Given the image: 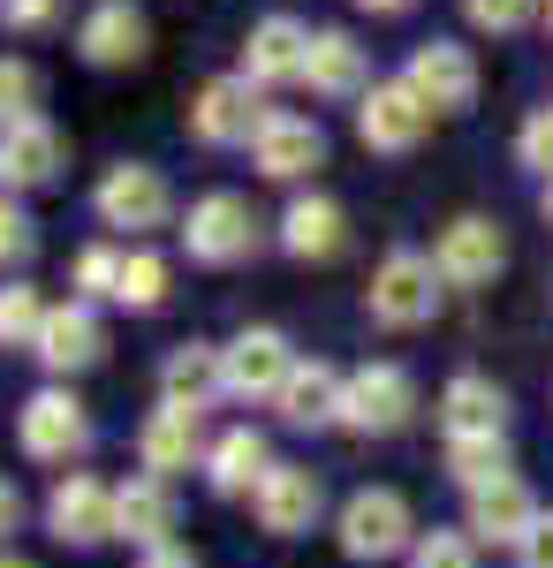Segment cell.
Masks as SVG:
<instances>
[{
    "mask_svg": "<svg viewBox=\"0 0 553 568\" xmlns=\"http://www.w3.org/2000/svg\"><path fill=\"white\" fill-rule=\"evenodd\" d=\"M440 265L432 251H410V243H394L380 265H372V288H364V318L386 326V334H418L432 326V311H440Z\"/></svg>",
    "mask_w": 553,
    "mask_h": 568,
    "instance_id": "obj_1",
    "label": "cell"
},
{
    "mask_svg": "<svg viewBox=\"0 0 553 568\" xmlns=\"http://www.w3.org/2000/svg\"><path fill=\"white\" fill-rule=\"evenodd\" d=\"M334 546L341 561H394V554H410L418 546V516H410V500L394 493V485H356L349 500H341L334 516Z\"/></svg>",
    "mask_w": 553,
    "mask_h": 568,
    "instance_id": "obj_2",
    "label": "cell"
},
{
    "mask_svg": "<svg viewBox=\"0 0 553 568\" xmlns=\"http://www.w3.org/2000/svg\"><path fill=\"white\" fill-rule=\"evenodd\" d=\"M410 417H418V379H410L402 364H356V372H341V417H334V433L394 439Z\"/></svg>",
    "mask_w": 553,
    "mask_h": 568,
    "instance_id": "obj_3",
    "label": "cell"
},
{
    "mask_svg": "<svg viewBox=\"0 0 553 568\" xmlns=\"http://www.w3.org/2000/svg\"><path fill=\"white\" fill-rule=\"evenodd\" d=\"M265 114H273L265 91H258L243 69H228V77H205V84L190 91V114H182V122H190V136H198L205 152H235V144L251 152V136L265 130Z\"/></svg>",
    "mask_w": 553,
    "mask_h": 568,
    "instance_id": "obj_4",
    "label": "cell"
},
{
    "mask_svg": "<svg viewBox=\"0 0 553 568\" xmlns=\"http://www.w3.org/2000/svg\"><path fill=\"white\" fill-rule=\"evenodd\" d=\"M91 213H99V227H114V235H152V227L174 220V190H168V175H160L152 160H122V168L99 175Z\"/></svg>",
    "mask_w": 553,
    "mask_h": 568,
    "instance_id": "obj_5",
    "label": "cell"
},
{
    "mask_svg": "<svg viewBox=\"0 0 553 568\" xmlns=\"http://www.w3.org/2000/svg\"><path fill=\"white\" fill-rule=\"evenodd\" d=\"M182 251H190V265H243L258 251L251 197H235V190L190 197V213H182Z\"/></svg>",
    "mask_w": 553,
    "mask_h": 568,
    "instance_id": "obj_6",
    "label": "cell"
},
{
    "mask_svg": "<svg viewBox=\"0 0 553 568\" xmlns=\"http://www.w3.org/2000/svg\"><path fill=\"white\" fill-rule=\"evenodd\" d=\"M16 447L31 463H77L91 447V417L69 387H39L23 409H16Z\"/></svg>",
    "mask_w": 553,
    "mask_h": 568,
    "instance_id": "obj_7",
    "label": "cell"
},
{
    "mask_svg": "<svg viewBox=\"0 0 553 568\" xmlns=\"http://www.w3.org/2000/svg\"><path fill=\"white\" fill-rule=\"evenodd\" d=\"M303 356L289 349V334L281 326H243L235 342H220V372H228V402H273V394L289 387V372H296Z\"/></svg>",
    "mask_w": 553,
    "mask_h": 568,
    "instance_id": "obj_8",
    "label": "cell"
},
{
    "mask_svg": "<svg viewBox=\"0 0 553 568\" xmlns=\"http://www.w3.org/2000/svg\"><path fill=\"white\" fill-rule=\"evenodd\" d=\"M402 84L425 99L432 114H470L477 106V53H470L463 39H425L410 61H402Z\"/></svg>",
    "mask_w": 553,
    "mask_h": 568,
    "instance_id": "obj_9",
    "label": "cell"
},
{
    "mask_svg": "<svg viewBox=\"0 0 553 568\" xmlns=\"http://www.w3.org/2000/svg\"><path fill=\"white\" fill-rule=\"evenodd\" d=\"M46 530H53L61 546H77V554L107 546V538H114V485L91 478V470H61L53 493H46Z\"/></svg>",
    "mask_w": 553,
    "mask_h": 568,
    "instance_id": "obj_10",
    "label": "cell"
},
{
    "mask_svg": "<svg viewBox=\"0 0 553 568\" xmlns=\"http://www.w3.org/2000/svg\"><path fill=\"white\" fill-rule=\"evenodd\" d=\"M251 516L265 538H311L319 516H326V485L319 470H303V463H273L251 493Z\"/></svg>",
    "mask_w": 553,
    "mask_h": 568,
    "instance_id": "obj_11",
    "label": "cell"
},
{
    "mask_svg": "<svg viewBox=\"0 0 553 568\" xmlns=\"http://www.w3.org/2000/svg\"><path fill=\"white\" fill-rule=\"evenodd\" d=\"M31 356H39L46 379H77V372H91V364L107 356L99 304H84V296H69V304H46V326H39V342H31Z\"/></svg>",
    "mask_w": 553,
    "mask_h": 568,
    "instance_id": "obj_12",
    "label": "cell"
},
{
    "mask_svg": "<svg viewBox=\"0 0 553 568\" xmlns=\"http://www.w3.org/2000/svg\"><path fill=\"white\" fill-rule=\"evenodd\" d=\"M152 53V16L137 0H91L77 23V61L84 69H137Z\"/></svg>",
    "mask_w": 553,
    "mask_h": 568,
    "instance_id": "obj_13",
    "label": "cell"
},
{
    "mask_svg": "<svg viewBox=\"0 0 553 568\" xmlns=\"http://www.w3.org/2000/svg\"><path fill=\"white\" fill-rule=\"evenodd\" d=\"M432 265H440L448 288H485V281L509 265V235H501V220L455 213L448 227H440V243H432Z\"/></svg>",
    "mask_w": 553,
    "mask_h": 568,
    "instance_id": "obj_14",
    "label": "cell"
},
{
    "mask_svg": "<svg viewBox=\"0 0 553 568\" xmlns=\"http://www.w3.org/2000/svg\"><path fill=\"white\" fill-rule=\"evenodd\" d=\"M251 168L265 182H303L326 168V130L311 122V114H289V106H273L265 114V130L251 136Z\"/></svg>",
    "mask_w": 553,
    "mask_h": 568,
    "instance_id": "obj_15",
    "label": "cell"
},
{
    "mask_svg": "<svg viewBox=\"0 0 553 568\" xmlns=\"http://www.w3.org/2000/svg\"><path fill=\"white\" fill-rule=\"evenodd\" d=\"M303 53H311V23L289 16V8H273V16H258L251 31H243V61H235V69H243L258 91L303 84Z\"/></svg>",
    "mask_w": 553,
    "mask_h": 568,
    "instance_id": "obj_16",
    "label": "cell"
},
{
    "mask_svg": "<svg viewBox=\"0 0 553 568\" xmlns=\"http://www.w3.org/2000/svg\"><path fill=\"white\" fill-rule=\"evenodd\" d=\"M425 130H432V106L402 84V77H394V84H372L356 99V136H364V152H418Z\"/></svg>",
    "mask_w": 553,
    "mask_h": 568,
    "instance_id": "obj_17",
    "label": "cell"
},
{
    "mask_svg": "<svg viewBox=\"0 0 553 568\" xmlns=\"http://www.w3.org/2000/svg\"><path fill=\"white\" fill-rule=\"evenodd\" d=\"M463 500H470L463 530L477 538V546H509V554L531 538V524L546 516V508H539V493L515 478V470H509V478H493V485H477V493H463Z\"/></svg>",
    "mask_w": 553,
    "mask_h": 568,
    "instance_id": "obj_18",
    "label": "cell"
},
{
    "mask_svg": "<svg viewBox=\"0 0 553 568\" xmlns=\"http://www.w3.org/2000/svg\"><path fill=\"white\" fill-rule=\"evenodd\" d=\"M281 251L289 258H303V265H326V258H341L349 251V213H341L326 190H296L289 205H281Z\"/></svg>",
    "mask_w": 553,
    "mask_h": 568,
    "instance_id": "obj_19",
    "label": "cell"
},
{
    "mask_svg": "<svg viewBox=\"0 0 553 568\" xmlns=\"http://www.w3.org/2000/svg\"><path fill=\"white\" fill-rule=\"evenodd\" d=\"M61 168H69V136L53 130L46 114L16 122V130H0V182H8V197H16V190H46V182H61Z\"/></svg>",
    "mask_w": 553,
    "mask_h": 568,
    "instance_id": "obj_20",
    "label": "cell"
},
{
    "mask_svg": "<svg viewBox=\"0 0 553 568\" xmlns=\"http://www.w3.org/2000/svg\"><path fill=\"white\" fill-rule=\"evenodd\" d=\"M303 91H311V99H364V91H372V61H364L356 31H341V23L311 31V53H303Z\"/></svg>",
    "mask_w": 553,
    "mask_h": 568,
    "instance_id": "obj_21",
    "label": "cell"
},
{
    "mask_svg": "<svg viewBox=\"0 0 553 568\" xmlns=\"http://www.w3.org/2000/svg\"><path fill=\"white\" fill-rule=\"evenodd\" d=\"M205 417H190V409H152L144 425H137V463L152 470V478H182V470H205V447L213 439L198 433Z\"/></svg>",
    "mask_w": 553,
    "mask_h": 568,
    "instance_id": "obj_22",
    "label": "cell"
},
{
    "mask_svg": "<svg viewBox=\"0 0 553 568\" xmlns=\"http://www.w3.org/2000/svg\"><path fill=\"white\" fill-rule=\"evenodd\" d=\"M440 439H509V394L485 372H455L440 387Z\"/></svg>",
    "mask_w": 553,
    "mask_h": 568,
    "instance_id": "obj_23",
    "label": "cell"
},
{
    "mask_svg": "<svg viewBox=\"0 0 553 568\" xmlns=\"http://www.w3.org/2000/svg\"><path fill=\"white\" fill-rule=\"evenodd\" d=\"M160 402H168V409H190V417H205L213 402H228V372H220L213 342L168 349V364H160Z\"/></svg>",
    "mask_w": 553,
    "mask_h": 568,
    "instance_id": "obj_24",
    "label": "cell"
},
{
    "mask_svg": "<svg viewBox=\"0 0 553 568\" xmlns=\"http://www.w3.org/2000/svg\"><path fill=\"white\" fill-rule=\"evenodd\" d=\"M265 470H273V447H265L258 425H228V433H213V447H205V485H213L220 500H251Z\"/></svg>",
    "mask_w": 553,
    "mask_h": 568,
    "instance_id": "obj_25",
    "label": "cell"
},
{
    "mask_svg": "<svg viewBox=\"0 0 553 568\" xmlns=\"http://www.w3.org/2000/svg\"><path fill=\"white\" fill-rule=\"evenodd\" d=\"M114 538L122 546H137V554H152V546H168L174 538V493H168V478H129V485H114Z\"/></svg>",
    "mask_w": 553,
    "mask_h": 568,
    "instance_id": "obj_26",
    "label": "cell"
},
{
    "mask_svg": "<svg viewBox=\"0 0 553 568\" xmlns=\"http://www.w3.org/2000/svg\"><path fill=\"white\" fill-rule=\"evenodd\" d=\"M273 409H281V425H289V433H326V425L341 417V372H334V364H319V356L296 364V372H289V387L273 394Z\"/></svg>",
    "mask_w": 553,
    "mask_h": 568,
    "instance_id": "obj_27",
    "label": "cell"
},
{
    "mask_svg": "<svg viewBox=\"0 0 553 568\" xmlns=\"http://www.w3.org/2000/svg\"><path fill=\"white\" fill-rule=\"evenodd\" d=\"M46 326V296L31 281H0V349H31Z\"/></svg>",
    "mask_w": 553,
    "mask_h": 568,
    "instance_id": "obj_28",
    "label": "cell"
},
{
    "mask_svg": "<svg viewBox=\"0 0 553 568\" xmlns=\"http://www.w3.org/2000/svg\"><path fill=\"white\" fill-rule=\"evenodd\" d=\"M448 478L463 485V493L509 478V439H448Z\"/></svg>",
    "mask_w": 553,
    "mask_h": 568,
    "instance_id": "obj_29",
    "label": "cell"
},
{
    "mask_svg": "<svg viewBox=\"0 0 553 568\" xmlns=\"http://www.w3.org/2000/svg\"><path fill=\"white\" fill-rule=\"evenodd\" d=\"M46 99V77L23 61V53H0V130H16V122H31Z\"/></svg>",
    "mask_w": 553,
    "mask_h": 568,
    "instance_id": "obj_30",
    "label": "cell"
},
{
    "mask_svg": "<svg viewBox=\"0 0 553 568\" xmlns=\"http://www.w3.org/2000/svg\"><path fill=\"white\" fill-rule=\"evenodd\" d=\"M168 258L160 251H129V265H122V296L114 304L122 311H168Z\"/></svg>",
    "mask_w": 553,
    "mask_h": 568,
    "instance_id": "obj_31",
    "label": "cell"
},
{
    "mask_svg": "<svg viewBox=\"0 0 553 568\" xmlns=\"http://www.w3.org/2000/svg\"><path fill=\"white\" fill-rule=\"evenodd\" d=\"M122 265H129V251H114V243H91V251H77V296L84 304H114L122 296Z\"/></svg>",
    "mask_w": 553,
    "mask_h": 568,
    "instance_id": "obj_32",
    "label": "cell"
},
{
    "mask_svg": "<svg viewBox=\"0 0 553 568\" xmlns=\"http://www.w3.org/2000/svg\"><path fill=\"white\" fill-rule=\"evenodd\" d=\"M402 561L410 568H485V546L470 530H418V546Z\"/></svg>",
    "mask_w": 553,
    "mask_h": 568,
    "instance_id": "obj_33",
    "label": "cell"
},
{
    "mask_svg": "<svg viewBox=\"0 0 553 568\" xmlns=\"http://www.w3.org/2000/svg\"><path fill=\"white\" fill-rule=\"evenodd\" d=\"M539 8H546V0H463L470 31H485V39H515V31H531Z\"/></svg>",
    "mask_w": 553,
    "mask_h": 568,
    "instance_id": "obj_34",
    "label": "cell"
},
{
    "mask_svg": "<svg viewBox=\"0 0 553 568\" xmlns=\"http://www.w3.org/2000/svg\"><path fill=\"white\" fill-rule=\"evenodd\" d=\"M31 251H39V220L23 213L16 197H0V273L31 265Z\"/></svg>",
    "mask_w": 553,
    "mask_h": 568,
    "instance_id": "obj_35",
    "label": "cell"
},
{
    "mask_svg": "<svg viewBox=\"0 0 553 568\" xmlns=\"http://www.w3.org/2000/svg\"><path fill=\"white\" fill-rule=\"evenodd\" d=\"M515 160H523L539 182H553V106H539V114L515 130Z\"/></svg>",
    "mask_w": 553,
    "mask_h": 568,
    "instance_id": "obj_36",
    "label": "cell"
},
{
    "mask_svg": "<svg viewBox=\"0 0 553 568\" xmlns=\"http://www.w3.org/2000/svg\"><path fill=\"white\" fill-rule=\"evenodd\" d=\"M0 23L8 31H46L53 23V0H0Z\"/></svg>",
    "mask_w": 553,
    "mask_h": 568,
    "instance_id": "obj_37",
    "label": "cell"
},
{
    "mask_svg": "<svg viewBox=\"0 0 553 568\" xmlns=\"http://www.w3.org/2000/svg\"><path fill=\"white\" fill-rule=\"evenodd\" d=\"M515 568H553V516H539V524H531V538L515 546Z\"/></svg>",
    "mask_w": 553,
    "mask_h": 568,
    "instance_id": "obj_38",
    "label": "cell"
},
{
    "mask_svg": "<svg viewBox=\"0 0 553 568\" xmlns=\"http://www.w3.org/2000/svg\"><path fill=\"white\" fill-rule=\"evenodd\" d=\"M137 568H198V554H190V546H152V554H137Z\"/></svg>",
    "mask_w": 553,
    "mask_h": 568,
    "instance_id": "obj_39",
    "label": "cell"
},
{
    "mask_svg": "<svg viewBox=\"0 0 553 568\" xmlns=\"http://www.w3.org/2000/svg\"><path fill=\"white\" fill-rule=\"evenodd\" d=\"M23 524V493H16V478H0V538Z\"/></svg>",
    "mask_w": 553,
    "mask_h": 568,
    "instance_id": "obj_40",
    "label": "cell"
},
{
    "mask_svg": "<svg viewBox=\"0 0 553 568\" xmlns=\"http://www.w3.org/2000/svg\"><path fill=\"white\" fill-rule=\"evenodd\" d=\"M356 8H364V16H410L418 0H356Z\"/></svg>",
    "mask_w": 553,
    "mask_h": 568,
    "instance_id": "obj_41",
    "label": "cell"
},
{
    "mask_svg": "<svg viewBox=\"0 0 553 568\" xmlns=\"http://www.w3.org/2000/svg\"><path fill=\"white\" fill-rule=\"evenodd\" d=\"M539 213H546V227H553V182H539Z\"/></svg>",
    "mask_w": 553,
    "mask_h": 568,
    "instance_id": "obj_42",
    "label": "cell"
},
{
    "mask_svg": "<svg viewBox=\"0 0 553 568\" xmlns=\"http://www.w3.org/2000/svg\"><path fill=\"white\" fill-rule=\"evenodd\" d=\"M0 568H31V561H23V554H0Z\"/></svg>",
    "mask_w": 553,
    "mask_h": 568,
    "instance_id": "obj_43",
    "label": "cell"
},
{
    "mask_svg": "<svg viewBox=\"0 0 553 568\" xmlns=\"http://www.w3.org/2000/svg\"><path fill=\"white\" fill-rule=\"evenodd\" d=\"M539 23H546V39H553V0H546V8H539Z\"/></svg>",
    "mask_w": 553,
    "mask_h": 568,
    "instance_id": "obj_44",
    "label": "cell"
},
{
    "mask_svg": "<svg viewBox=\"0 0 553 568\" xmlns=\"http://www.w3.org/2000/svg\"><path fill=\"white\" fill-rule=\"evenodd\" d=\"M0 190H8V182H0Z\"/></svg>",
    "mask_w": 553,
    "mask_h": 568,
    "instance_id": "obj_45",
    "label": "cell"
}]
</instances>
